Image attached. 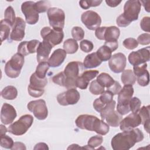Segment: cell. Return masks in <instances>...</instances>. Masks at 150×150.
<instances>
[{"label": "cell", "mask_w": 150, "mask_h": 150, "mask_svg": "<svg viewBox=\"0 0 150 150\" xmlns=\"http://www.w3.org/2000/svg\"><path fill=\"white\" fill-rule=\"evenodd\" d=\"M11 26L6 23L4 19L1 21L0 22V37L1 42L9 38Z\"/></svg>", "instance_id": "obj_33"}, {"label": "cell", "mask_w": 150, "mask_h": 150, "mask_svg": "<svg viewBox=\"0 0 150 150\" xmlns=\"http://www.w3.org/2000/svg\"><path fill=\"white\" fill-rule=\"evenodd\" d=\"M47 84V80L46 78L41 79L37 76L35 73H33L30 77V87L37 89H44L45 87Z\"/></svg>", "instance_id": "obj_26"}, {"label": "cell", "mask_w": 150, "mask_h": 150, "mask_svg": "<svg viewBox=\"0 0 150 150\" xmlns=\"http://www.w3.org/2000/svg\"><path fill=\"white\" fill-rule=\"evenodd\" d=\"M81 20L86 27L91 30H96L101 24L100 16L93 11H87L83 12L81 16Z\"/></svg>", "instance_id": "obj_10"}, {"label": "cell", "mask_w": 150, "mask_h": 150, "mask_svg": "<svg viewBox=\"0 0 150 150\" xmlns=\"http://www.w3.org/2000/svg\"><path fill=\"white\" fill-rule=\"evenodd\" d=\"M27 108L29 111L33 113L34 116L38 120H44L48 115V110L44 100L31 101L28 104Z\"/></svg>", "instance_id": "obj_9"}, {"label": "cell", "mask_w": 150, "mask_h": 150, "mask_svg": "<svg viewBox=\"0 0 150 150\" xmlns=\"http://www.w3.org/2000/svg\"><path fill=\"white\" fill-rule=\"evenodd\" d=\"M17 116L15 108L11 104L4 103L1 111V121L4 125H9L12 123Z\"/></svg>", "instance_id": "obj_18"}, {"label": "cell", "mask_w": 150, "mask_h": 150, "mask_svg": "<svg viewBox=\"0 0 150 150\" xmlns=\"http://www.w3.org/2000/svg\"><path fill=\"white\" fill-rule=\"evenodd\" d=\"M102 61L98 58L96 52L87 54L84 59L83 66L86 69H92L99 66Z\"/></svg>", "instance_id": "obj_24"}, {"label": "cell", "mask_w": 150, "mask_h": 150, "mask_svg": "<svg viewBox=\"0 0 150 150\" xmlns=\"http://www.w3.org/2000/svg\"><path fill=\"white\" fill-rule=\"evenodd\" d=\"M147 64L146 63L141 64L138 66H134L133 72L136 77L144 73L147 70Z\"/></svg>", "instance_id": "obj_48"}, {"label": "cell", "mask_w": 150, "mask_h": 150, "mask_svg": "<svg viewBox=\"0 0 150 150\" xmlns=\"http://www.w3.org/2000/svg\"><path fill=\"white\" fill-rule=\"evenodd\" d=\"M126 63L127 59L124 54L117 53L111 56L108 62V66L112 71L115 73H120L124 70Z\"/></svg>", "instance_id": "obj_14"}, {"label": "cell", "mask_w": 150, "mask_h": 150, "mask_svg": "<svg viewBox=\"0 0 150 150\" xmlns=\"http://www.w3.org/2000/svg\"><path fill=\"white\" fill-rule=\"evenodd\" d=\"M141 4H142L144 8L145 9L146 11L148 12H150V8H149V4H150V1H140Z\"/></svg>", "instance_id": "obj_60"}, {"label": "cell", "mask_w": 150, "mask_h": 150, "mask_svg": "<svg viewBox=\"0 0 150 150\" xmlns=\"http://www.w3.org/2000/svg\"><path fill=\"white\" fill-rule=\"evenodd\" d=\"M141 124V118L138 112H132L121 121L120 128L121 131H126L135 128Z\"/></svg>", "instance_id": "obj_17"}, {"label": "cell", "mask_w": 150, "mask_h": 150, "mask_svg": "<svg viewBox=\"0 0 150 150\" xmlns=\"http://www.w3.org/2000/svg\"><path fill=\"white\" fill-rule=\"evenodd\" d=\"M28 91L29 93V94L33 97H35V98H38L41 97L44 92H45V90L44 89H37V88H33L32 87H30V86H28Z\"/></svg>", "instance_id": "obj_49"}, {"label": "cell", "mask_w": 150, "mask_h": 150, "mask_svg": "<svg viewBox=\"0 0 150 150\" xmlns=\"http://www.w3.org/2000/svg\"><path fill=\"white\" fill-rule=\"evenodd\" d=\"M83 70V64L80 62L73 61L69 62L64 70L66 76L64 87L67 89L76 88V81Z\"/></svg>", "instance_id": "obj_2"}, {"label": "cell", "mask_w": 150, "mask_h": 150, "mask_svg": "<svg viewBox=\"0 0 150 150\" xmlns=\"http://www.w3.org/2000/svg\"><path fill=\"white\" fill-rule=\"evenodd\" d=\"M17 96L18 90L16 88L13 86H8L1 91V96L5 100H14L16 98Z\"/></svg>", "instance_id": "obj_28"}, {"label": "cell", "mask_w": 150, "mask_h": 150, "mask_svg": "<svg viewBox=\"0 0 150 150\" xmlns=\"http://www.w3.org/2000/svg\"><path fill=\"white\" fill-rule=\"evenodd\" d=\"M90 92L94 95L101 94L104 91V87L100 85L97 80L92 81L89 86Z\"/></svg>", "instance_id": "obj_35"}, {"label": "cell", "mask_w": 150, "mask_h": 150, "mask_svg": "<svg viewBox=\"0 0 150 150\" xmlns=\"http://www.w3.org/2000/svg\"><path fill=\"white\" fill-rule=\"evenodd\" d=\"M81 149V147L79 146V145L77 144H72L67 148V149Z\"/></svg>", "instance_id": "obj_63"}, {"label": "cell", "mask_w": 150, "mask_h": 150, "mask_svg": "<svg viewBox=\"0 0 150 150\" xmlns=\"http://www.w3.org/2000/svg\"><path fill=\"white\" fill-rule=\"evenodd\" d=\"M53 47L47 42L43 41L40 42L36 50V59L38 63L46 62Z\"/></svg>", "instance_id": "obj_21"}, {"label": "cell", "mask_w": 150, "mask_h": 150, "mask_svg": "<svg viewBox=\"0 0 150 150\" xmlns=\"http://www.w3.org/2000/svg\"><path fill=\"white\" fill-rule=\"evenodd\" d=\"M141 105V100L136 97H132L129 102V106L130 108V111L133 113H137L140 109Z\"/></svg>", "instance_id": "obj_39"}, {"label": "cell", "mask_w": 150, "mask_h": 150, "mask_svg": "<svg viewBox=\"0 0 150 150\" xmlns=\"http://www.w3.org/2000/svg\"><path fill=\"white\" fill-rule=\"evenodd\" d=\"M121 80L122 83L124 84H135L137 80V77L134 74L132 70L130 69L124 70L122 71L121 76Z\"/></svg>", "instance_id": "obj_27"}, {"label": "cell", "mask_w": 150, "mask_h": 150, "mask_svg": "<svg viewBox=\"0 0 150 150\" xmlns=\"http://www.w3.org/2000/svg\"><path fill=\"white\" fill-rule=\"evenodd\" d=\"M149 24H150V18L149 16L144 17L140 22V26L142 30L149 32Z\"/></svg>", "instance_id": "obj_51"}, {"label": "cell", "mask_w": 150, "mask_h": 150, "mask_svg": "<svg viewBox=\"0 0 150 150\" xmlns=\"http://www.w3.org/2000/svg\"><path fill=\"white\" fill-rule=\"evenodd\" d=\"M117 111L121 115H125L131 111L129 104L123 105V104H117Z\"/></svg>", "instance_id": "obj_53"}, {"label": "cell", "mask_w": 150, "mask_h": 150, "mask_svg": "<svg viewBox=\"0 0 150 150\" xmlns=\"http://www.w3.org/2000/svg\"><path fill=\"white\" fill-rule=\"evenodd\" d=\"M12 150H14V149H26V148L25 145V144L22 142H14L13 144V145L12 148Z\"/></svg>", "instance_id": "obj_57"}, {"label": "cell", "mask_w": 150, "mask_h": 150, "mask_svg": "<svg viewBox=\"0 0 150 150\" xmlns=\"http://www.w3.org/2000/svg\"><path fill=\"white\" fill-rule=\"evenodd\" d=\"M34 150L37 149H49V147L47 146V145L44 142H39L37 144L35 147L33 148Z\"/></svg>", "instance_id": "obj_59"}, {"label": "cell", "mask_w": 150, "mask_h": 150, "mask_svg": "<svg viewBox=\"0 0 150 150\" xmlns=\"http://www.w3.org/2000/svg\"><path fill=\"white\" fill-rule=\"evenodd\" d=\"M80 98V93L76 88H70L68 89L66 91L58 94L57 96V101L60 105L67 106L77 104Z\"/></svg>", "instance_id": "obj_11"}, {"label": "cell", "mask_w": 150, "mask_h": 150, "mask_svg": "<svg viewBox=\"0 0 150 150\" xmlns=\"http://www.w3.org/2000/svg\"><path fill=\"white\" fill-rule=\"evenodd\" d=\"M38 40L33 39L30 41H23L19 43L18 47V53L23 56H27L29 54L36 52L38 47L40 43Z\"/></svg>", "instance_id": "obj_20"}, {"label": "cell", "mask_w": 150, "mask_h": 150, "mask_svg": "<svg viewBox=\"0 0 150 150\" xmlns=\"http://www.w3.org/2000/svg\"><path fill=\"white\" fill-rule=\"evenodd\" d=\"M25 21L21 17H16L10 35L11 39L14 41H21L25 36Z\"/></svg>", "instance_id": "obj_16"}, {"label": "cell", "mask_w": 150, "mask_h": 150, "mask_svg": "<svg viewBox=\"0 0 150 150\" xmlns=\"http://www.w3.org/2000/svg\"><path fill=\"white\" fill-rule=\"evenodd\" d=\"M99 73V71L96 70H90L84 71L80 76H79L76 79V87L81 90H85L87 88L89 82L94 79Z\"/></svg>", "instance_id": "obj_19"}, {"label": "cell", "mask_w": 150, "mask_h": 150, "mask_svg": "<svg viewBox=\"0 0 150 150\" xmlns=\"http://www.w3.org/2000/svg\"><path fill=\"white\" fill-rule=\"evenodd\" d=\"M149 46H148L132 52L129 54L128 59L131 65L135 66L149 61Z\"/></svg>", "instance_id": "obj_13"}, {"label": "cell", "mask_w": 150, "mask_h": 150, "mask_svg": "<svg viewBox=\"0 0 150 150\" xmlns=\"http://www.w3.org/2000/svg\"><path fill=\"white\" fill-rule=\"evenodd\" d=\"M115 101L112 100L106 104L100 111L102 120H105L109 126L112 127H117L120 125V122L122 120V115L115 110Z\"/></svg>", "instance_id": "obj_3"}, {"label": "cell", "mask_w": 150, "mask_h": 150, "mask_svg": "<svg viewBox=\"0 0 150 150\" xmlns=\"http://www.w3.org/2000/svg\"><path fill=\"white\" fill-rule=\"evenodd\" d=\"M33 122V117L30 114L21 116L18 120L12 123L8 128L11 134L19 136L25 134L31 127Z\"/></svg>", "instance_id": "obj_5"}, {"label": "cell", "mask_w": 150, "mask_h": 150, "mask_svg": "<svg viewBox=\"0 0 150 150\" xmlns=\"http://www.w3.org/2000/svg\"><path fill=\"white\" fill-rule=\"evenodd\" d=\"M137 80L138 84L141 86L145 87L148 86L149 82V75L148 71L146 70L144 73L137 76Z\"/></svg>", "instance_id": "obj_43"}, {"label": "cell", "mask_w": 150, "mask_h": 150, "mask_svg": "<svg viewBox=\"0 0 150 150\" xmlns=\"http://www.w3.org/2000/svg\"><path fill=\"white\" fill-rule=\"evenodd\" d=\"M65 79H66V76L63 71L59 73L58 74H56L52 77V81H53L54 83L63 87H64Z\"/></svg>", "instance_id": "obj_47"}, {"label": "cell", "mask_w": 150, "mask_h": 150, "mask_svg": "<svg viewBox=\"0 0 150 150\" xmlns=\"http://www.w3.org/2000/svg\"><path fill=\"white\" fill-rule=\"evenodd\" d=\"M113 94L108 90L104 91L99 97L100 100L105 105L110 103L113 100Z\"/></svg>", "instance_id": "obj_46"}, {"label": "cell", "mask_w": 150, "mask_h": 150, "mask_svg": "<svg viewBox=\"0 0 150 150\" xmlns=\"http://www.w3.org/2000/svg\"><path fill=\"white\" fill-rule=\"evenodd\" d=\"M16 18L13 8L11 6H8L4 12V21L12 28L15 22Z\"/></svg>", "instance_id": "obj_32"}, {"label": "cell", "mask_w": 150, "mask_h": 150, "mask_svg": "<svg viewBox=\"0 0 150 150\" xmlns=\"http://www.w3.org/2000/svg\"><path fill=\"white\" fill-rule=\"evenodd\" d=\"M0 131H1V135H3L5 134L8 131L6 127L2 124L0 125Z\"/></svg>", "instance_id": "obj_61"}, {"label": "cell", "mask_w": 150, "mask_h": 150, "mask_svg": "<svg viewBox=\"0 0 150 150\" xmlns=\"http://www.w3.org/2000/svg\"><path fill=\"white\" fill-rule=\"evenodd\" d=\"M144 125V129L145 130L148 132L149 133V120L146 121L145 122H144L143 124Z\"/></svg>", "instance_id": "obj_62"}, {"label": "cell", "mask_w": 150, "mask_h": 150, "mask_svg": "<svg viewBox=\"0 0 150 150\" xmlns=\"http://www.w3.org/2000/svg\"><path fill=\"white\" fill-rule=\"evenodd\" d=\"M141 4L138 0H128L124 6V12L121 14L129 23L138 19L141 11Z\"/></svg>", "instance_id": "obj_7"}, {"label": "cell", "mask_w": 150, "mask_h": 150, "mask_svg": "<svg viewBox=\"0 0 150 150\" xmlns=\"http://www.w3.org/2000/svg\"><path fill=\"white\" fill-rule=\"evenodd\" d=\"M97 81L103 87L109 88L115 81L113 78L108 73H101L97 77Z\"/></svg>", "instance_id": "obj_29"}, {"label": "cell", "mask_w": 150, "mask_h": 150, "mask_svg": "<svg viewBox=\"0 0 150 150\" xmlns=\"http://www.w3.org/2000/svg\"><path fill=\"white\" fill-rule=\"evenodd\" d=\"M93 47L94 46L93 43L87 39L83 40L80 43V49L85 53H88L91 52L93 49Z\"/></svg>", "instance_id": "obj_45"}, {"label": "cell", "mask_w": 150, "mask_h": 150, "mask_svg": "<svg viewBox=\"0 0 150 150\" xmlns=\"http://www.w3.org/2000/svg\"><path fill=\"white\" fill-rule=\"evenodd\" d=\"M98 118L96 116L82 114L78 116L75 121L76 126L81 129L93 131V128Z\"/></svg>", "instance_id": "obj_15"}, {"label": "cell", "mask_w": 150, "mask_h": 150, "mask_svg": "<svg viewBox=\"0 0 150 150\" xmlns=\"http://www.w3.org/2000/svg\"><path fill=\"white\" fill-rule=\"evenodd\" d=\"M50 67V66L47 62H43L39 63L36 69L35 73L37 76L41 79L46 78V73Z\"/></svg>", "instance_id": "obj_34"}, {"label": "cell", "mask_w": 150, "mask_h": 150, "mask_svg": "<svg viewBox=\"0 0 150 150\" xmlns=\"http://www.w3.org/2000/svg\"><path fill=\"white\" fill-rule=\"evenodd\" d=\"M102 1L97 0H89V1H80L79 5L81 8L84 9H88L90 7H96L99 6Z\"/></svg>", "instance_id": "obj_40"}, {"label": "cell", "mask_w": 150, "mask_h": 150, "mask_svg": "<svg viewBox=\"0 0 150 150\" xmlns=\"http://www.w3.org/2000/svg\"><path fill=\"white\" fill-rule=\"evenodd\" d=\"M35 3L33 1H26L21 5V11L25 15L26 22L29 25H35L39 21V13L35 8Z\"/></svg>", "instance_id": "obj_12"}, {"label": "cell", "mask_w": 150, "mask_h": 150, "mask_svg": "<svg viewBox=\"0 0 150 150\" xmlns=\"http://www.w3.org/2000/svg\"><path fill=\"white\" fill-rule=\"evenodd\" d=\"M47 15L50 26L57 31H63L65 21L64 12L62 9L52 7L48 9Z\"/></svg>", "instance_id": "obj_6"}, {"label": "cell", "mask_w": 150, "mask_h": 150, "mask_svg": "<svg viewBox=\"0 0 150 150\" xmlns=\"http://www.w3.org/2000/svg\"><path fill=\"white\" fill-rule=\"evenodd\" d=\"M137 42L141 45H146L150 43V35L149 33H142L137 39Z\"/></svg>", "instance_id": "obj_50"}, {"label": "cell", "mask_w": 150, "mask_h": 150, "mask_svg": "<svg viewBox=\"0 0 150 150\" xmlns=\"http://www.w3.org/2000/svg\"><path fill=\"white\" fill-rule=\"evenodd\" d=\"M40 35L43 40L49 43L53 47L60 44L64 38L63 31H57L49 26H45L41 29Z\"/></svg>", "instance_id": "obj_8"}, {"label": "cell", "mask_w": 150, "mask_h": 150, "mask_svg": "<svg viewBox=\"0 0 150 150\" xmlns=\"http://www.w3.org/2000/svg\"><path fill=\"white\" fill-rule=\"evenodd\" d=\"M144 134L139 128L122 131L111 139V145L114 150H128L144 139Z\"/></svg>", "instance_id": "obj_1"}, {"label": "cell", "mask_w": 150, "mask_h": 150, "mask_svg": "<svg viewBox=\"0 0 150 150\" xmlns=\"http://www.w3.org/2000/svg\"><path fill=\"white\" fill-rule=\"evenodd\" d=\"M120 35V30L115 26H111L106 27L104 33V40L105 42L118 41V39Z\"/></svg>", "instance_id": "obj_25"}, {"label": "cell", "mask_w": 150, "mask_h": 150, "mask_svg": "<svg viewBox=\"0 0 150 150\" xmlns=\"http://www.w3.org/2000/svg\"><path fill=\"white\" fill-rule=\"evenodd\" d=\"M118 94V104L128 105L129 100L134 94V88L132 85H124Z\"/></svg>", "instance_id": "obj_23"}, {"label": "cell", "mask_w": 150, "mask_h": 150, "mask_svg": "<svg viewBox=\"0 0 150 150\" xmlns=\"http://www.w3.org/2000/svg\"><path fill=\"white\" fill-rule=\"evenodd\" d=\"M105 104H104L100 99V98H98L97 99H96L93 104V106L94 108V110L98 112H100V111H101V110L105 107Z\"/></svg>", "instance_id": "obj_54"}, {"label": "cell", "mask_w": 150, "mask_h": 150, "mask_svg": "<svg viewBox=\"0 0 150 150\" xmlns=\"http://www.w3.org/2000/svg\"><path fill=\"white\" fill-rule=\"evenodd\" d=\"M67 53L64 49H57L55 50L48 59V63L50 67H56L60 66L64 61Z\"/></svg>", "instance_id": "obj_22"}, {"label": "cell", "mask_w": 150, "mask_h": 150, "mask_svg": "<svg viewBox=\"0 0 150 150\" xmlns=\"http://www.w3.org/2000/svg\"><path fill=\"white\" fill-rule=\"evenodd\" d=\"M63 49L67 53L73 54L77 51L79 45L77 41L74 39H68L63 43Z\"/></svg>", "instance_id": "obj_30"}, {"label": "cell", "mask_w": 150, "mask_h": 150, "mask_svg": "<svg viewBox=\"0 0 150 150\" xmlns=\"http://www.w3.org/2000/svg\"><path fill=\"white\" fill-rule=\"evenodd\" d=\"M150 106H143L139 110L138 114L141 118V124H143L146 121L149 120V111Z\"/></svg>", "instance_id": "obj_36"}, {"label": "cell", "mask_w": 150, "mask_h": 150, "mask_svg": "<svg viewBox=\"0 0 150 150\" xmlns=\"http://www.w3.org/2000/svg\"><path fill=\"white\" fill-rule=\"evenodd\" d=\"M121 88L122 87L118 81H115L114 83L109 88H107V90L111 92L113 94V95H117L121 91Z\"/></svg>", "instance_id": "obj_52"}, {"label": "cell", "mask_w": 150, "mask_h": 150, "mask_svg": "<svg viewBox=\"0 0 150 150\" xmlns=\"http://www.w3.org/2000/svg\"><path fill=\"white\" fill-rule=\"evenodd\" d=\"M122 45L126 49L129 50H132L138 47V43L135 39L129 38L125 39L123 41Z\"/></svg>", "instance_id": "obj_44"}, {"label": "cell", "mask_w": 150, "mask_h": 150, "mask_svg": "<svg viewBox=\"0 0 150 150\" xmlns=\"http://www.w3.org/2000/svg\"><path fill=\"white\" fill-rule=\"evenodd\" d=\"M103 142V138L101 135H96L91 137L88 141V145L95 149L96 147L100 146Z\"/></svg>", "instance_id": "obj_41"}, {"label": "cell", "mask_w": 150, "mask_h": 150, "mask_svg": "<svg viewBox=\"0 0 150 150\" xmlns=\"http://www.w3.org/2000/svg\"><path fill=\"white\" fill-rule=\"evenodd\" d=\"M97 55L102 62H106L111 58L112 56L111 50L106 46H101L96 52Z\"/></svg>", "instance_id": "obj_31"}, {"label": "cell", "mask_w": 150, "mask_h": 150, "mask_svg": "<svg viewBox=\"0 0 150 150\" xmlns=\"http://www.w3.org/2000/svg\"><path fill=\"white\" fill-rule=\"evenodd\" d=\"M106 29V26L99 27L96 29L95 31V35L96 38L99 40H104V33Z\"/></svg>", "instance_id": "obj_55"}, {"label": "cell", "mask_w": 150, "mask_h": 150, "mask_svg": "<svg viewBox=\"0 0 150 150\" xmlns=\"http://www.w3.org/2000/svg\"><path fill=\"white\" fill-rule=\"evenodd\" d=\"M13 144L14 142L13 139L8 135L5 134L1 135L0 145L1 147L6 149H12Z\"/></svg>", "instance_id": "obj_38"}, {"label": "cell", "mask_w": 150, "mask_h": 150, "mask_svg": "<svg viewBox=\"0 0 150 150\" xmlns=\"http://www.w3.org/2000/svg\"><path fill=\"white\" fill-rule=\"evenodd\" d=\"M104 45L107 46L111 50V52H114L118 49V41L105 42Z\"/></svg>", "instance_id": "obj_56"}, {"label": "cell", "mask_w": 150, "mask_h": 150, "mask_svg": "<svg viewBox=\"0 0 150 150\" xmlns=\"http://www.w3.org/2000/svg\"><path fill=\"white\" fill-rule=\"evenodd\" d=\"M121 1H117V0H105V3L107 5L110 7L114 8L117 6L120 3Z\"/></svg>", "instance_id": "obj_58"}, {"label": "cell", "mask_w": 150, "mask_h": 150, "mask_svg": "<svg viewBox=\"0 0 150 150\" xmlns=\"http://www.w3.org/2000/svg\"><path fill=\"white\" fill-rule=\"evenodd\" d=\"M24 62V56L19 53H15L5 64L4 69L6 75L12 79L18 77L21 73Z\"/></svg>", "instance_id": "obj_4"}, {"label": "cell", "mask_w": 150, "mask_h": 150, "mask_svg": "<svg viewBox=\"0 0 150 150\" xmlns=\"http://www.w3.org/2000/svg\"><path fill=\"white\" fill-rule=\"evenodd\" d=\"M71 35L76 41L81 40L84 36V31L81 27L74 26L71 29Z\"/></svg>", "instance_id": "obj_42"}, {"label": "cell", "mask_w": 150, "mask_h": 150, "mask_svg": "<svg viewBox=\"0 0 150 150\" xmlns=\"http://www.w3.org/2000/svg\"><path fill=\"white\" fill-rule=\"evenodd\" d=\"M50 2L47 1H40L35 3V8L38 13H44L50 8Z\"/></svg>", "instance_id": "obj_37"}]
</instances>
